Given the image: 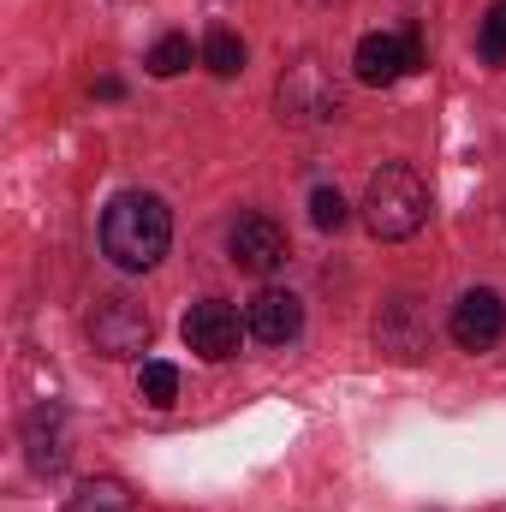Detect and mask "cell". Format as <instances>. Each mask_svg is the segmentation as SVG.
<instances>
[{"instance_id":"11","label":"cell","mask_w":506,"mask_h":512,"mask_svg":"<svg viewBox=\"0 0 506 512\" xmlns=\"http://www.w3.org/2000/svg\"><path fill=\"white\" fill-rule=\"evenodd\" d=\"M376 340H381V352H393V358H417V352L429 346V334L411 328V298H393V304L381 310Z\"/></svg>"},{"instance_id":"10","label":"cell","mask_w":506,"mask_h":512,"mask_svg":"<svg viewBox=\"0 0 506 512\" xmlns=\"http://www.w3.org/2000/svg\"><path fill=\"white\" fill-rule=\"evenodd\" d=\"M24 459H30V471H42V477L66 465V411H60L54 399L24 417Z\"/></svg>"},{"instance_id":"9","label":"cell","mask_w":506,"mask_h":512,"mask_svg":"<svg viewBox=\"0 0 506 512\" xmlns=\"http://www.w3.org/2000/svg\"><path fill=\"white\" fill-rule=\"evenodd\" d=\"M245 328H251L262 346H292L304 334V304L286 286H262L251 304H245Z\"/></svg>"},{"instance_id":"8","label":"cell","mask_w":506,"mask_h":512,"mask_svg":"<svg viewBox=\"0 0 506 512\" xmlns=\"http://www.w3.org/2000/svg\"><path fill=\"white\" fill-rule=\"evenodd\" d=\"M447 334H453L459 352H489V346H501V334H506L501 292H489V286L465 292V298L453 304V316H447Z\"/></svg>"},{"instance_id":"5","label":"cell","mask_w":506,"mask_h":512,"mask_svg":"<svg viewBox=\"0 0 506 512\" xmlns=\"http://www.w3.org/2000/svg\"><path fill=\"white\" fill-rule=\"evenodd\" d=\"M179 334H185V346H191L197 358H209V364H227L251 328L239 322V310H233L227 298H203V304H191V310H185Z\"/></svg>"},{"instance_id":"4","label":"cell","mask_w":506,"mask_h":512,"mask_svg":"<svg viewBox=\"0 0 506 512\" xmlns=\"http://www.w3.org/2000/svg\"><path fill=\"white\" fill-rule=\"evenodd\" d=\"M84 334H90V346H96L102 358H143L155 322H149V310H143L137 298H96Z\"/></svg>"},{"instance_id":"19","label":"cell","mask_w":506,"mask_h":512,"mask_svg":"<svg viewBox=\"0 0 506 512\" xmlns=\"http://www.w3.org/2000/svg\"><path fill=\"white\" fill-rule=\"evenodd\" d=\"M316 6H334V0H316Z\"/></svg>"},{"instance_id":"15","label":"cell","mask_w":506,"mask_h":512,"mask_svg":"<svg viewBox=\"0 0 506 512\" xmlns=\"http://www.w3.org/2000/svg\"><path fill=\"white\" fill-rule=\"evenodd\" d=\"M191 60H197V54H191V42H185V36H161V42L149 48V60H143V66H149V78H179Z\"/></svg>"},{"instance_id":"2","label":"cell","mask_w":506,"mask_h":512,"mask_svg":"<svg viewBox=\"0 0 506 512\" xmlns=\"http://www.w3.org/2000/svg\"><path fill=\"white\" fill-rule=\"evenodd\" d=\"M423 221H429V185H423V173L405 167V161L376 167L370 173V191H364V227L393 245V239L423 233Z\"/></svg>"},{"instance_id":"17","label":"cell","mask_w":506,"mask_h":512,"mask_svg":"<svg viewBox=\"0 0 506 512\" xmlns=\"http://www.w3.org/2000/svg\"><path fill=\"white\" fill-rule=\"evenodd\" d=\"M310 221H316L322 233H340V227L352 221V209H346V197H340L334 185H316V191H310Z\"/></svg>"},{"instance_id":"13","label":"cell","mask_w":506,"mask_h":512,"mask_svg":"<svg viewBox=\"0 0 506 512\" xmlns=\"http://www.w3.org/2000/svg\"><path fill=\"white\" fill-rule=\"evenodd\" d=\"M203 66H209L215 78H239V72H245V42H239L233 30H209V42H203Z\"/></svg>"},{"instance_id":"16","label":"cell","mask_w":506,"mask_h":512,"mask_svg":"<svg viewBox=\"0 0 506 512\" xmlns=\"http://www.w3.org/2000/svg\"><path fill=\"white\" fill-rule=\"evenodd\" d=\"M477 54H483L489 66H506V0H495V6L483 12V30H477Z\"/></svg>"},{"instance_id":"7","label":"cell","mask_w":506,"mask_h":512,"mask_svg":"<svg viewBox=\"0 0 506 512\" xmlns=\"http://www.w3.org/2000/svg\"><path fill=\"white\" fill-rule=\"evenodd\" d=\"M227 251H233V262L245 268V274H274V268H286V256H292V245H286V227L274 221V215H239L233 227H227Z\"/></svg>"},{"instance_id":"12","label":"cell","mask_w":506,"mask_h":512,"mask_svg":"<svg viewBox=\"0 0 506 512\" xmlns=\"http://www.w3.org/2000/svg\"><path fill=\"white\" fill-rule=\"evenodd\" d=\"M66 512H131V489L120 477H90V483L66 501Z\"/></svg>"},{"instance_id":"6","label":"cell","mask_w":506,"mask_h":512,"mask_svg":"<svg viewBox=\"0 0 506 512\" xmlns=\"http://www.w3.org/2000/svg\"><path fill=\"white\" fill-rule=\"evenodd\" d=\"M423 66V36L417 30H405V36H364L358 42V54H352V72H358V84H370V90H387V84H399L405 72H417Z\"/></svg>"},{"instance_id":"18","label":"cell","mask_w":506,"mask_h":512,"mask_svg":"<svg viewBox=\"0 0 506 512\" xmlns=\"http://www.w3.org/2000/svg\"><path fill=\"white\" fill-rule=\"evenodd\" d=\"M96 96H102V102H120V96H126V84H120V78H102V84H96Z\"/></svg>"},{"instance_id":"3","label":"cell","mask_w":506,"mask_h":512,"mask_svg":"<svg viewBox=\"0 0 506 512\" xmlns=\"http://www.w3.org/2000/svg\"><path fill=\"white\" fill-rule=\"evenodd\" d=\"M274 108H280V120H286V126H328V120H340V114H346V96H340L334 72H328L316 54H304V60H292V66L280 72Z\"/></svg>"},{"instance_id":"14","label":"cell","mask_w":506,"mask_h":512,"mask_svg":"<svg viewBox=\"0 0 506 512\" xmlns=\"http://www.w3.org/2000/svg\"><path fill=\"white\" fill-rule=\"evenodd\" d=\"M137 399H143V405H173V399H179V370L161 364V358H143V370H137Z\"/></svg>"},{"instance_id":"1","label":"cell","mask_w":506,"mask_h":512,"mask_svg":"<svg viewBox=\"0 0 506 512\" xmlns=\"http://www.w3.org/2000/svg\"><path fill=\"white\" fill-rule=\"evenodd\" d=\"M167 245H173V215H167V203L155 191H120L108 203V215H102V251H108L114 268L143 274V268H155L167 256Z\"/></svg>"}]
</instances>
